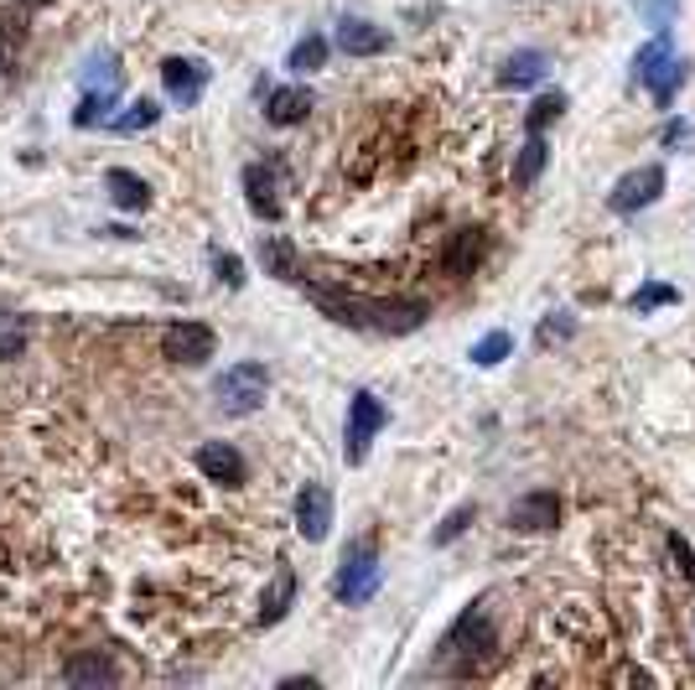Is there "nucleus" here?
Returning a JSON list of instances; mask_svg holds the SVG:
<instances>
[{"mask_svg": "<svg viewBox=\"0 0 695 690\" xmlns=\"http://www.w3.org/2000/svg\"><path fill=\"white\" fill-rule=\"evenodd\" d=\"M306 296L343 327H369V333H390V337L415 333L431 317V302H421V296H358V291H327V286H306Z\"/></svg>", "mask_w": 695, "mask_h": 690, "instance_id": "obj_1", "label": "nucleus"}, {"mask_svg": "<svg viewBox=\"0 0 695 690\" xmlns=\"http://www.w3.org/2000/svg\"><path fill=\"white\" fill-rule=\"evenodd\" d=\"M265 395H271V369L255 364V358H244V364H234V369H223L213 379V400H219L223 416H255Z\"/></svg>", "mask_w": 695, "mask_h": 690, "instance_id": "obj_2", "label": "nucleus"}, {"mask_svg": "<svg viewBox=\"0 0 695 690\" xmlns=\"http://www.w3.org/2000/svg\"><path fill=\"white\" fill-rule=\"evenodd\" d=\"M119 104V58H94L84 73V104L73 109V125L78 130H88V125H99V119H109V109Z\"/></svg>", "mask_w": 695, "mask_h": 690, "instance_id": "obj_3", "label": "nucleus"}, {"mask_svg": "<svg viewBox=\"0 0 695 690\" xmlns=\"http://www.w3.org/2000/svg\"><path fill=\"white\" fill-rule=\"evenodd\" d=\"M373 587H379V551H373V540H354L348 551H343V566H338V603L358 607L369 603Z\"/></svg>", "mask_w": 695, "mask_h": 690, "instance_id": "obj_4", "label": "nucleus"}, {"mask_svg": "<svg viewBox=\"0 0 695 690\" xmlns=\"http://www.w3.org/2000/svg\"><path fill=\"white\" fill-rule=\"evenodd\" d=\"M488 649H493V628H488V618H483V607H467V613L457 618V628L441 639V655L457 659V665H452V675H467L477 659L488 655Z\"/></svg>", "mask_w": 695, "mask_h": 690, "instance_id": "obj_5", "label": "nucleus"}, {"mask_svg": "<svg viewBox=\"0 0 695 690\" xmlns=\"http://www.w3.org/2000/svg\"><path fill=\"white\" fill-rule=\"evenodd\" d=\"M385 405L373 389H358L354 400H348V437H343V457H348V468H358L364 457H369V441L385 431Z\"/></svg>", "mask_w": 695, "mask_h": 690, "instance_id": "obj_6", "label": "nucleus"}, {"mask_svg": "<svg viewBox=\"0 0 695 690\" xmlns=\"http://www.w3.org/2000/svg\"><path fill=\"white\" fill-rule=\"evenodd\" d=\"M213 327H203V322H171L167 333H161V354L171 358V364H187V369H198V364H208L213 358Z\"/></svg>", "mask_w": 695, "mask_h": 690, "instance_id": "obj_7", "label": "nucleus"}, {"mask_svg": "<svg viewBox=\"0 0 695 690\" xmlns=\"http://www.w3.org/2000/svg\"><path fill=\"white\" fill-rule=\"evenodd\" d=\"M660 192H664V167H639V171H628V177L612 182L608 208L612 213H639L649 202H660Z\"/></svg>", "mask_w": 695, "mask_h": 690, "instance_id": "obj_8", "label": "nucleus"}, {"mask_svg": "<svg viewBox=\"0 0 695 690\" xmlns=\"http://www.w3.org/2000/svg\"><path fill=\"white\" fill-rule=\"evenodd\" d=\"M161 84H167L171 104L192 109L208 88V63H198V58H167V63H161Z\"/></svg>", "mask_w": 695, "mask_h": 690, "instance_id": "obj_9", "label": "nucleus"}, {"mask_svg": "<svg viewBox=\"0 0 695 690\" xmlns=\"http://www.w3.org/2000/svg\"><path fill=\"white\" fill-rule=\"evenodd\" d=\"M296 530H302V540H327V530H333V493H327V483H306L302 493H296Z\"/></svg>", "mask_w": 695, "mask_h": 690, "instance_id": "obj_10", "label": "nucleus"}, {"mask_svg": "<svg viewBox=\"0 0 695 690\" xmlns=\"http://www.w3.org/2000/svg\"><path fill=\"white\" fill-rule=\"evenodd\" d=\"M509 524H514V530H525V535L556 530V524H560V499L550 489L525 493V499H514V504H509Z\"/></svg>", "mask_w": 695, "mask_h": 690, "instance_id": "obj_11", "label": "nucleus"}, {"mask_svg": "<svg viewBox=\"0 0 695 690\" xmlns=\"http://www.w3.org/2000/svg\"><path fill=\"white\" fill-rule=\"evenodd\" d=\"M198 468H203L208 483H223V489H239V483L250 478L244 457H239L229 441H203V447H198Z\"/></svg>", "mask_w": 695, "mask_h": 690, "instance_id": "obj_12", "label": "nucleus"}, {"mask_svg": "<svg viewBox=\"0 0 695 690\" xmlns=\"http://www.w3.org/2000/svg\"><path fill=\"white\" fill-rule=\"evenodd\" d=\"M483 254H488V234L483 229H457V234L446 239V250H441V270L446 275H473L483 265Z\"/></svg>", "mask_w": 695, "mask_h": 690, "instance_id": "obj_13", "label": "nucleus"}, {"mask_svg": "<svg viewBox=\"0 0 695 690\" xmlns=\"http://www.w3.org/2000/svg\"><path fill=\"white\" fill-rule=\"evenodd\" d=\"M306 115H312V94H306L302 84L271 88V100H265V119H271V125H281V130H291V125H302Z\"/></svg>", "mask_w": 695, "mask_h": 690, "instance_id": "obj_14", "label": "nucleus"}, {"mask_svg": "<svg viewBox=\"0 0 695 690\" xmlns=\"http://www.w3.org/2000/svg\"><path fill=\"white\" fill-rule=\"evenodd\" d=\"M63 680H69V686H115L119 670H115V659L109 655L84 649V655H73L69 665H63Z\"/></svg>", "mask_w": 695, "mask_h": 690, "instance_id": "obj_15", "label": "nucleus"}, {"mask_svg": "<svg viewBox=\"0 0 695 690\" xmlns=\"http://www.w3.org/2000/svg\"><path fill=\"white\" fill-rule=\"evenodd\" d=\"M338 48L348 52V58H373V52H390V32L373 27V21H343Z\"/></svg>", "mask_w": 695, "mask_h": 690, "instance_id": "obj_16", "label": "nucleus"}, {"mask_svg": "<svg viewBox=\"0 0 695 690\" xmlns=\"http://www.w3.org/2000/svg\"><path fill=\"white\" fill-rule=\"evenodd\" d=\"M291 603H296V572H291V566H281V572H275V582L265 587V597H260L255 624H260V628L281 624V618L291 613Z\"/></svg>", "mask_w": 695, "mask_h": 690, "instance_id": "obj_17", "label": "nucleus"}, {"mask_svg": "<svg viewBox=\"0 0 695 690\" xmlns=\"http://www.w3.org/2000/svg\"><path fill=\"white\" fill-rule=\"evenodd\" d=\"M260 265L275 281H302V260H296V244L286 234H265L260 239Z\"/></svg>", "mask_w": 695, "mask_h": 690, "instance_id": "obj_18", "label": "nucleus"}, {"mask_svg": "<svg viewBox=\"0 0 695 690\" xmlns=\"http://www.w3.org/2000/svg\"><path fill=\"white\" fill-rule=\"evenodd\" d=\"M244 192H250V208H255L260 219H281V198H275V171L271 167H244Z\"/></svg>", "mask_w": 695, "mask_h": 690, "instance_id": "obj_19", "label": "nucleus"}, {"mask_svg": "<svg viewBox=\"0 0 695 690\" xmlns=\"http://www.w3.org/2000/svg\"><path fill=\"white\" fill-rule=\"evenodd\" d=\"M685 79H691V63H685V58H675V52H670V58H664V63L654 67V73H649L644 84H649V94H654V104H660V109H670Z\"/></svg>", "mask_w": 695, "mask_h": 690, "instance_id": "obj_20", "label": "nucleus"}, {"mask_svg": "<svg viewBox=\"0 0 695 690\" xmlns=\"http://www.w3.org/2000/svg\"><path fill=\"white\" fill-rule=\"evenodd\" d=\"M104 187H109V198H115V208H125V213H140V208L151 202V187L140 182L136 171H125V167L104 171Z\"/></svg>", "mask_w": 695, "mask_h": 690, "instance_id": "obj_21", "label": "nucleus"}, {"mask_svg": "<svg viewBox=\"0 0 695 690\" xmlns=\"http://www.w3.org/2000/svg\"><path fill=\"white\" fill-rule=\"evenodd\" d=\"M545 79V52L525 48V52H514L509 63L498 67V84L504 88H529V84H540Z\"/></svg>", "mask_w": 695, "mask_h": 690, "instance_id": "obj_22", "label": "nucleus"}, {"mask_svg": "<svg viewBox=\"0 0 695 690\" xmlns=\"http://www.w3.org/2000/svg\"><path fill=\"white\" fill-rule=\"evenodd\" d=\"M545 171V135H529L519 146V161H514V187H529Z\"/></svg>", "mask_w": 695, "mask_h": 690, "instance_id": "obj_23", "label": "nucleus"}, {"mask_svg": "<svg viewBox=\"0 0 695 690\" xmlns=\"http://www.w3.org/2000/svg\"><path fill=\"white\" fill-rule=\"evenodd\" d=\"M323 63H327V36H317V32H306L286 58L291 73H312V67H323Z\"/></svg>", "mask_w": 695, "mask_h": 690, "instance_id": "obj_24", "label": "nucleus"}, {"mask_svg": "<svg viewBox=\"0 0 695 690\" xmlns=\"http://www.w3.org/2000/svg\"><path fill=\"white\" fill-rule=\"evenodd\" d=\"M560 109H566V94H560V88H556V94H540V100L529 104L525 130L529 135H545V130H550V119H560Z\"/></svg>", "mask_w": 695, "mask_h": 690, "instance_id": "obj_25", "label": "nucleus"}, {"mask_svg": "<svg viewBox=\"0 0 695 690\" xmlns=\"http://www.w3.org/2000/svg\"><path fill=\"white\" fill-rule=\"evenodd\" d=\"M156 119H161V104H151V100H136V104H130V109H125V115H119V119H109V125H115L119 135H140V130H151Z\"/></svg>", "mask_w": 695, "mask_h": 690, "instance_id": "obj_26", "label": "nucleus"}, {"mask_svg": "<svg viewBox=\"0 0 695 690\" xmlns=\"http://www.w3.org/2000/svg\"><path fill=\"white\" fill-rule=\"evenodd\" d=\"M473 520H477V504H457L452 514H446V520L436 524V530H431V545H452V540H457Z\"/></svg>", "mask_w": 695, "mask_h": 690, "instance_id": "obj_27", "label": "nucleus"}, {"mask_svg": "<svg viewBox=\"0 0 695 690\" xmlns=\"http://www.w3.org/2000/svg\"><path fill=\"white\" fill-rule=\"evenodd\" d=\"M509 354H514V337L509 333H488L473 348V364H477V369H493V364H504Z\"/></svg>", "mask_w": 695, "mask_h": 690, "instance_id": "obj_28", "label": "nucleus"}, {"mask_svg": "<svg viewBox=\"0 0 695 690\" xmlns=\"http://www.w3.org/2000/svg\"><path fill=\"white\" fill-rule=\"evenodd\" d=\"M664 58H670V32H660L654 42H644V48L633 52V79H649V73H654Z\"/></svg>", "mask_w": 695, "mask_h": 690, "instance_id": "obj_29", "label": "nucleus"}, {"mask_svg": "<svg viewBox=\"0 0 695 690\" xmlns=\"http://www.w3.org/2000/svg\"><path fill=\"white\" fill-rule=\"evenodd\" d=\"M21 348H27V322L11 317V312H0V364L17 358Z\"/></svg>", "mask_w": 695, "mask_h": 690, "instance_id": "obj_30", "label": "nucleus"}, {"mask_svg": "<svg viewBox=\"0 0 695 690\" xmlns=\"http://www.w3.org/2000/svg\"><path fill=\"white\" fill-rule=\"evenodd\" d=\"M675 302H680V291H675V286H660V281H654V286H644V291H633V296H628V306H633L639 317H644V312H654V306H675Z\"/></svg>", "mask_w": 695, "mask_h": 690, "instance_id": "obj_31", "label": "nucleus"}, {"mask_svg": "<svg viewBox=\"0 0 695 690\" xmlns=\"http://www.w3.org/2000/svg\"><path fill=\"white\" fill-rule=\"evenodd\" d=\"M639 11L649 17V27H660V32H670V21L680 17V0H633Z\"/></svg>", "mask_w": 695, "mask_h": 690, "instance_id": "obj_32", "label": "nucleus"}, {"mask_svg": "<svg viewBox=\"0 0 695 690\" xmlns=\"http://www.w3.org/2000/svg\"><path fill=\"white\" fill-rule=\"evenodd\" d=\"M213 270H219V281L229 291L244 286V260H239V254H219V260H213Z\"/></svg>", "mask_w": 695, "mask_h": 690, "instance_id": "obj_33", "label": "nucleus"}, {"mask_svg": "<svg viewBox=\"0 0 695 690\" xmlns=\"http://www.w3.org/2000/svg\"><path fill=\"white\" fill-rule=\"evenodd\" d=\"M670 556L680 561V572H685V582H691V587H695V551H691V540L670 535Z\"/></svg>", "mask_w": 695, "mask_h": 690, "instance_id": "obj_34", "label": "nucleus"}, {"mask_svg": "<svg viewBox=\"0 0 695 690\" xmlns=\"http://www.w3.org/2000/svg\"><path fill=\"white\" fill-rule=\"evenodd\" d=\"M11 42H21V21L0 17V73H6V63H11Z\"/></svg>", "mask_w": 695, "mask_h": 690, "instance_id": "obj_35", "label": "nucleus"}, {"mask_svg": "<svg viewBox=\"0 0 695 690\" xmlns=\"http://www.w3.org/2000/svg\"><path fill=\"white\" fill-rule=\"evenodd\" d=\"M556 337H571V317H566V312H560V322H545L540 327V348H550Z\"/></svg>", "mask_w": 695, "mask_h": 690, "instance_id": "obj_36", "label": "nucleus"}, {"mask_svg": "<svg viewBox=\"0 0 695 690\" xmlns=\"http://www.w3.org/2000/svg\"><path fill=\"white\" fill-rule=\"evenodd\" d=\"M680 140H685V119H670L664 125V146H680Z\"/></svg>", "mask_w": 695, "mask_h": 690, "instance_id": "obj_37", "label": "nucleus"}, {"mask_svg": "<svg viewBox=\"0 0 695 690\" xmlns=\"http://www.w3.org/2000/svg\"><path fill=\"white\" fill-rule=\"evenodd\" d=\"M27 6H32V11H42V6H52V0H27Z\"/></svg>", "mask_w": 695, "mask_h": 690, "instance_id": "obj_38", "label": "nucleus"}]
</instances>
